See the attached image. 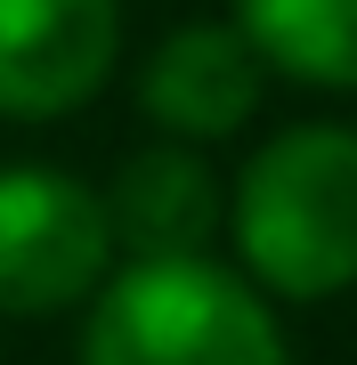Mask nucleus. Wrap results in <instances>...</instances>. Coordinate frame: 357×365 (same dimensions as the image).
Returning <instances> with one entry per match:
<instances>
[{"label": "nucleus", "mask_w": 357, "mask_h": 365, "mask_svg": "<svg viewBox=\"0 0 357 365\" xmlns=\"http://www.w3.org/2000/svg\"><path fill=\"white\" fill-rule=\"evenodd\" d=\"M260 73L268 66L252 57V41L236 25H179L155 57H146L138 106L179 146L187 138H227V130H244L252 106H260Z\"/></svg>", "instance_id": "nucleus-5"}, {"label": "nucleus", "mask_w": 357, "mask_h": 365, "mask_svg": "<svg viewBox=\"0 0 357 365\" xmlns=\"http://www.w3.org/2000/svg\"><path fill=\"white\" fill-rule=\"evenodd\" d=\"M122 49V0H0V114L9 122H57Z\"/></svg>", "instance_id": "nucleus-4"}, {"label": "nucleus", "mask_w": 357, "mask_h": 365, "mask_svg": "<svg viewBox=\"0 0 357 365\" xmlns=\"http://www.w3.org/2000/svg\"><path fill=\"white\" fill-rule=\"evenodd\" d=\"M81 365H292L268 300L212 260H130L98 292Z\"/></svg>", "instance_id": "nucleus-2"}, {"label": "nucleus", "mask_w": 357, "mask_h": 365, "mask_svg": "<svg viewBox=\"0 0 357 365\" xmlns=\"http://www.w3.org/2000/svg\"><path fill=\"white\" fill-rule=\"evenodd\" d=\"M98 203H106V235L122 260H203V244L219 235L227 187L187 146H146L122 163V179Z\"/></svg>", "instance_id": "nucleus-6"}, {"label": "nucleus", "mask_w": 357, "mask_h": 365, "mask_svg": "<svg viewBox=\"0 0 357 365\" xmlns=\"http://www.w3.org/2000/svg\"><path fill=\"white\" fill-rule=\"evenodd\" d=\"M114 260L106 203L49 163L0 170V317H57Z\"/></svg>", "instance_id": "nucleus-3"}, {"label": "nucleus", "mask_w": 357, "mask_h": 365, "mask_svg": "<svg viewBox=\"0 0 357 365\" xmlns=\"http://www.w3.org/2000/svg\"><path fill=\"white\" fill-rule=\"evenodd\" d=\"M236 33L292 81L357 90V0H236Z\"/></svg>", "instance_id": "nucleus-7"}, {"label": "nucleus", "mask_w": 357, "mask_h": 365, "mask_svg": "<svg viewBox=\"0 0 357 365\" xmlns=\"http://www.w3.org/2000/svg\"><path fill=\"white\" fill-rule=\"evenodd\" d=\"M244 268L284 300H333L357 284V130L301 122L268 138L236 179Z\"/></svg>", "instance_id": "nucleus-1"}]
</instances>
